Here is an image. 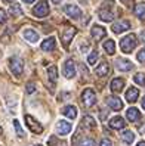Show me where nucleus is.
<instances>
[{"instance_id": "1", "label": "nucleus", "mask_w": 145, "mask_h": 146, "mask_svg": "<svg viewBox=\"0 0 145 146\" xmlns=\"http://www.w3.org/2000/svg\"><path fill=\"white\" fill-rule=\"evenodd\" d=\"M136 44H138V38H136L135 34H129V36L123 37L122 41H120V47L124 53H130L136 47Z\"/></svg>"}, {"instance_id": "2", "label": "nucleus", "mask_w": 145, "mask_h": 146, "mask_svg": "<svg viewBox=\"0 0 145 146\" xmlns=\"http://www.w3.org/2000/svg\"><path fill=\"white\" fill-rule=\"evenodd\" d=\"M9 68H11V71L15 77H19L24 71V62H22V59L18 58V56H12L9 59Z\"/></svg>"}, {"instance_id": "3", "label": "nucleus", "mask_w": 145, "mask_h": 146, "mask_svg": "<svg viewBox=\"0 0 145 146\" xmlns=\"http://www.w3.org/2000/svg\"><path fill=\"white\" fill-rule=\"evenodd\" d=\"M82 100L86 108H92L96 104V93L93 92V89H84V92L82 93Z\"/></svg>"}, {"instance_id": "4", "label": "nucleus", "mask_w": 145, "mask_h": 146, "mask_svg": "<svg viewBox=\"0 0 145 146\" xmlns=\"http://www.w3.org/2000/svg\"><path fill=\"white\" fill-rule=\"evenodd\" d=\"M33 15L37 16V18H45V16L49 15V5H47L46 0H40V2L34 6Z\"/></svg>"}, {"instance_id": "5", "label": "nucleus", "mask_w": 145, "mask_h": 146, "mask_svg": "<svg viewBox=\"0 0 145 146\" xmlns=\"http://www.w3.org/2000/svg\"><path fill=\"white\" fill-rule=\"evenodd\" d=\"M25 123H27V127L30 128L33 133L40 134L41 131H43V125H41L36 118H33L31 115H25Z\"/></svg>"}, {"instance_id": "6", "label": "nucleus", "mask_w": 145, "mask_h": 146, "mask_svg": "<svg viewBox=\"0 0 145 146\" xmlns=\"http://www.w3.org/2000/svg\"><path fill=\"white\" fill-rule=\"evenodd\" d=\"M116 66H117V70L118 71H123V72H127V71H130L133 70V64L129 61V59H124V58H120V59H117L116 61Z\"/></svg>"}, {"instance_id": "7", "label": "nucleus", "mask_w": 145, "mask_h": 146, "mask_svg": "<svg viewBox=\"0 0 145 146\" xmlns=\"http://www.w3.org/2000/svg\"><path fill=\"white\" fill-rule=\"evenodd\" d=\"M62 72H64V75L67 77V78H73V77L76 75V65H74L73 59H68V61H65Z\"/></svg>"}, {"instance_id": "8", "label": "nucleus", "mask_w": 145, "mask_h": 146, "mask_svg": "<svg viewBox=\"0 0 145 146\" xmlns=\"http://www.w3.org/2000/svg\"><path fill=\"white\" fill-rule=\"evenodd\" d=\"M76 33H77V30H76L74 27H68V28L64 31V34L61 36V40H62V44H64L65 47L70 46V41L73 40V37H74Z\"/></svg>"}, {"instance_id": "9", "label": "nucleus", "mask_w": 145, "mask_h": 146, "mask_svg": "<svg viewBox=\"0 0 145 146\" xmlns=\"http://www.w3.org/2000/svg\"><path fill=\"white\" fill-rule=\"evenodd\" d=\"M107 104H108L110 108L114 109V111H120V109L123 108V102H122V99H120V98H117V96H110V98H107Z\"/></svg>"}, {"instance_id": "10", "label": "nucleus", "mask_w": 145, "mask_h": 146, "mask_svg": "<svg viewBox=\"0 0 145 146\" xmlns=\"http://www.w3.org/2000/svg\"><path fill=\"white\" fill-rule=\"evenodd\" d=\"M65 12H67V15L70 16V18H73V19L80 18V15H82V11L79 9V6H76V5H67V6H65Z\"/></svg>"}, {"instance_id": "11", "label": "nucleus", "mask_w": 145, "mask_h": 146, "mask_svg": "<svg viewBox=\"0 0 145 146\" xmlns=\"http://www.w3.org/2000/svg\"><path fill=\"white\" fill-rule=\"evenodd\" d=\"M71 131V124L68 121H58L56 124V133L61 134V136H65Z\"/></svg>"}, {"instance_id": "12", "label": "nucleus", "mask_w": 145, "mask_h": 146, "mask_svg": "<svg viewBox=\"0 0 145 146\" xmlns=\"http://www.w3.org/2000/svg\"><path fill=\"white\" fill-rule=\"evenodd\" d=\"M129 28H130L129 21H120V22H117V24H113V27H111V30L114 33H117V34L124 33V31H127Z\"/></svg>"}, {"instance_id": "13", "label": "nucleus", "mask_w": 145, "mask_h": 146, "mask_svg": "<svg viewBox=\"0 0 145 146\" xmlns=\"http://www.w3.org/2000/svg\"><path fill=\"white\" fill-rule=\"evenodd\" d=\"M22 36H24L25 40L30 41V43H37V41H39V34H37V31H34V30H31V28L24 30Z\"/></svg>"}, {"instance_id": "14", "label": "nucleus", "mask_w": 145, "mask_h": 146, "mask_svg": "<svg viewBox=\"0 0 145 146\" xmlns=\"http://www.w3.org/2000/svg\"><path fill=\"white\" fill-rule=\"evenodd\" d=\"M62 115H65L67 118H70V119H74L76 117H77V108H76L74 105H67L62 108Z\"/></svg>"}, {"instance_id": "15", "label": "nucleus", "mask_w": 145, "mask_h": 146, "mask_svg": "<svg viewBox=\"0 0 145 146\" xmlns=\"http://www.w3.org/2000/svg\"><path fill=\"white\" fill-rule=\"evenodd\" d=\"M138 96H139V90L136 87L127 89V92H126V100L129 102V104H135V102L138 100Z\"/></svg>"}, {"instance_id": "16", "label": "nucleus", "mask_w": 145, "mask_h": 146, "mask_svg": "<svg viewBox=\"0 0 145 146\" xmlns=\"http://www.w3.org/2000/svg\"><path fill=\"white\" fill-rule=\"evenodd\" d=\"M82 127L88 128V130H93V128H96V121H95V118L90 117V115H84L83 119H82Z\"/></svg>"}, {"instance_id": "17", "label": "nucleus", "mask_w": 145, "mask_h": 146, "mask_svg": "<svg viewBox=\"0 0 145 146\" xmlns=\"http://www.w3.org/2000/svg\"><path fill=\"white\" fill-rule=\"evenodd\" d=\"M126 118L129 119V121H132V123H136V121L141 119V112L136 108H129L127 112H126Z\"/></svg>"}, {"instance_id": "18", "label": "nucleus", "mask_w": 145, "mask_h": 146, "mask_svg": "<svg viewBox=\"0 0 145 146\" xmlns=\"http://www.w3.org/2000/svg\"><path fill=\"white\" fill-rule=\"evenodd\" d=\"M92 37H93V40H96V41H99L102 37L105 36V28L104 27H101V25H95V27H92Z\"/></svg>"}, {"instance_id": "19", "label": "nucleus", "mask_w": 145, "mask_h": 146, "mask_svg": "<svg viewBox=\"0 0 145 146\" xmlns=\"http://www.w3.org/2000/svg\"><path fill=\"white\" fill-rule=\"evenodd\" d=\"M110 64L108 62H102L101 65H98L96 66V70H95V74L98 75V77H105V75H108L110 74Z\"/></svg>"}, {"instance_id": "20", "label": "nucleus", "mask_w": 145, "mask_h": 146, "mask_svg": "<svg viewBox=\"0 0 145 146\" xmlns=\"http://www.w3.org/2000/svg\"><path fill=\"white\" fill-rule=\"evenodd\" d=\"M110 127L111 128H116V130H120V128H124L126 127V121L122 118V117H114L111 118V121H110Z\"/></svg>"}, {"instance_id": "21", "label": "nucleus", "mask_w": 145, "mask_h": 146, "mask_svg": "<svg viewBox=\"0 0 145 146\" xmlns=\"http://www.w3.org/2000/svg\"><path fill=\"white\" fill-rule=\"evenodd\" d=\"M110 87H111V90L114 93H120L124 87V80L123 78H114L111 81V84H110Z\"/></svg>"}, {"instance_id": "22", "label": "nucleus", "mask_w": 145, "mask_h": 146, "mask_svg": "<svg viewBox=\"0 0 145 146\" xmlns=\"http://www.w3.org/2000/svg\"><path fill=\"white\" fill-rule=\"evenodd\" d=\"M53 49H55V38L53 37H49L41 43V50H45V52H52Z\"/></svg>"}, {"instance_id": "23", "label": "nucleus", "mask_w": 145, "mask_h": 146, "mask_svg": "<svg viewBox=\"0 0 145 146\" xmlns=\"http://www.w3.org/2000/svg\"><path fill=\"white\" fill-rule=\"evenodd\" d=\"M99 18H101V21L108 22V21H113L114 19V13L111 11H107V9L102 7V9L99 11Z\"/></svg>"}, {"instance_id": "24", "label": "nucleus", "mask_w": 145, "mask_h": 146, "mask_svg": "<svg viewBox=\"0 0 145 146\" xmlns=\"http://www.w3.org/2000/svg\"><path fill=\"white\" fill-rule=\"evenodd\" d=\"M122 140L124 142V143H127V145H130L133 140H135V133L132 131V130H126V131H123L122 133Z\"/></svg>"}, {"instance_id": "25", "label": "nucleus", "mask_w": 145, "mask_h": 146, "mask_svg": "<svg viewBox=\"0 0 145 146\" xmlns=\"http://www.w3.org/2000/svg\"><path fill=\"white\" fill-rule=\"evenodd\" d=\"M135 15L138 16L139 19L145 21V3H138L135 6Z\"/></svg>"}, {"instance_id": "26", "label": "nucleus", "mask_w": 145, "mask_h": 146, "mask_svg": "<svg viewBox=\"0 0 145 146\" xmlns=\"http://www.w3.org/2000/svg\"><path fill=\"white\" fill-rule=\"evenodd\" d=\"M104 49L108 55H114L116 53V43L113 40H105L104 41Z\"/></svg>"}, {"instance_id": "27", "label": "nucleus", "mask_w": 145, "mask_h": 146, "mask_svg": "<svg viewBox=\"0 0 145 146\" xmlns=\"http://www.w3.org/2000/svg\"><path fill=\"white\" fill-rule=\"evenodd\" d=\"M47 77H49V80L52 83H56V80H58V68L55 65L47 68Z\"/></svg>"}, {"instance_id": "28", "label": "nucleus", "mask_w": 145, "mask_h": 146, "mask_svg": "<svg viewBox=\"0 0 145 146\" xmlns=\"http://www.w3.org/2000/svg\"><path fill=\"white\" fill-rule=\"evenodd\" d=\"M9 12H11V15H13V16H19V15H22V7H21L18 3H13V5H11V7H9Z\"/></svg>"}, {"instance_id": "29", "label": "nucleus", "mask_w": 145, "mask_h": 146, "mask_svg": "<svg viewBox=\"0 0 145 146\" xmlns=\"http://www.w3.org/2000/svg\"><path fill=\"white\" fill-rule=\"evenodd\" d=\"M98 58H99L98 50H93V52L89 55V58H88V62H89V65H95V64H96V61H98Z\"/></svg>"}, {"instance_id": "30", "label": "nucleus", "mask_w": 145, "mask_h": 146, "mask_svg": "<svg viewBox=\"0 0 145 146\" xmlns=\"http://www.w3.org/2000/svg\"><path fill=\"white\" fill-rule=\"evenodd\" d=\"M133 80H135V83H138L139 86H145V74L138 72V74L133 77Z\"/></svg>"}, {"instance_id": "31", "label": "nucleus", "mask_w": 145, "mask_h": 146, "mask_svg": "<svg viewBox=\"0 0 145 146\" xmlns=\"http://www.w3.org/2000/svg\"><path fill=\"white\" fill-rule=\"evenodd\" d=\"M13 127H15V130H16V134H18L19 137H24V130H22V127H21L18 119H13Z\"/></svg>"}, {"instance_id": "32", "label": "nucleus", "mask_w": 145, "mask_h": 146, "mask_svg": "<svg viewBox=\"0 0 145 146\" xmlns=\"http://www.w3.org/2000/svg\"><path fill=\"white\" fill-rule=\"evenodd\" d=\"M79 146H95V140L90 139V137H86V139H83L79 143Z\"/></svg>"}, {"instance_id": "33", "label": "nucleus", "mask_w": 145, "mask_h": 146, "mask_svg": "<svg viewBox=\"0 0 145 146\" xmlns=\"http://www.w3.org/2000/svg\"><path fill=\"white\" fill-rule=\"evenodd\" d=\"M136 58H138V61H139V62L145 64V47L139 50V52H138V56H136Z\"/></svg>"}, {"instance_id": "34", "label": "nucleus", "mask_w": 145, "mask_h": 146, "mask_svg": "<svg viewBox=\"0 0 145 146\" xmlns=\"http://www.w3.org/2000/svg\"><path fill=\"white\" fill-rule=\"evenodd\" d=\"M25 92H27L28 94L34 93V92H36V84H34V83H28L27 87H25Z\"/></svg>"}, {"instance_id": "35", "label": "nucleus", "mask_w": 145, "mask_h": 146, "mask_svg": "<svg viewBox=\"0 0 145 146\" xmlns=\"http://www.w3.org/2000/svg\"><path fill=\"white\" fill-rule=\"evenodd\" d=\"M6 18H7V15H6V12H5L3 9H0V24H3V22L6 21Z\"/></svg>"}, {"instance_id": "36", "label": "nucleus", "mask_w": 145, "mask_h": 146, "mask_svg": "<svg viewBox=\"0 0 145 146\" xmlns=\"http://www.w3.org/2000/svg\"><path fill=\"white\" fill-rule=\"evenodd\" d=\"M99 146H113V143H111V140H108V139H102Z\"/></svg>"}, {"instance_id": "37", "label": "nucleus", "mask_w": 145, "mask_h": 146, "mask_svg": "<svg viewBox=\"0 0 145 146\" xmlns=\"http://www.w3.org/2000/svg\"><path fill=\"white\" fill-rule=\"evenodd\" d=\"M88 50H89V44L84 41V44H82V52H88Z\"/></svg>"}, {"instance_id": "38", "label": "nucleus", "mask_w": 145, "mask_h": 146, "mask_svg": "<svg viewBox=\"0 0 145 146\" xmlns=\"http://www.w3.org/2000/svg\"><path fill=\"white\" fill-rule=\"evenodd\" d=\"M141 38H142V41H145V31H142V34H141Z\"/></svg>"}, {"instance_id": "39", "label": "nucleus", "mask_w": 145, "mask_h": 146, "mask_svg": "<svg viewBox=\"0 0 145 146\" xmlns=\"http://www.w3.org/2000/svg\"><path fill=\"white\" fill-rule=\"evenodd\" d=\"M136 146H145V142L142 140V142H139V143H138V145H136Z\"/></svg>"}, {"instance_id": "40", "label": "nucleus", "mask_w": 145, "mask_h": 146, "mask_svg": "<svg viewBox=\"0 0 145 146\" xmlns=\"http://www.w3.org/2000/svg\"><path fill=\"white\" fill-rule=\"evenodd\" d=\"M22 2H24V3H33L34 0H22Z\"/></svg>"}, {"instance_id": "41", "label": "nucleus", "mask_w": 145, "mask_h": 146, "mask_svg": "<svg viewBox=\"0 0 145 146\" xmlns=\"http://www.w3.org/2000/svg\"><path fill=\"white\" fill-rule=\"evenodd\" d=\"M52 2H53L55 5H58V3H61V2H62V0H52Z\"/></svg>"}, {"instance_id": "42", "label": "nucleus", "mask_w": 145, "mask_h": 146, "mask_svg": "<svg viewBox=\"0 0 145 146\" xmlns=\"http://www.w3.org/2000/svg\"><path fill=\"white\" fill-rule=\"evenodd\" d=\"M139 131H141V133H145V125H144V127H141V128H139Z\"/></svg>"}, {"instance_id": "43", "label": "nucleus", "mask_w": 145, "mask_h": 146, "mask_svg": "<svg viewBox=\"0 0 145 146\" xmlns=\"http://www.w3.org/2000/svg\"><path fill=\"white\" fill-rule=\"evenodd\" d=\"M142 108L145 109V96H144V99H142Z\"/></svg>"}, {"instance_id": "44", "label": "nucleus", "mask_w": 145, "mask_h": 146, "mask_svg": "<svg viewBox=\"0 0 145 146\" xmlns=\"http://www.w3.org/2000/svg\"><path fill=\"white\" fill-rule=\"evenodd\" d=\"M3 2H5V3H12L13 0H3Z\"/></svg>"}, {"instance_id": "45", "label": "nucleus", "mask_w": 145, "mask_h": 146, "mask_svg": "<svg viewBox=\"0 0 145 146\" xmlns=\"http://www.w3.org/2000/svg\"><path fill=\"white\" fill-rule=\"evenodd\" d=\"M2 131H3V130H2V127H0V134H2Z\"/></svg>"}, {"instance_id": "46", "label": "nucleus", "mask_w": 145, "mask_h": 146, "mask_svg": "<svg viewBox=\"0 0 145 146\" xmlns=\"http://www.w3.org/2000/svg\"><path fill=\"white\" fill-rule=\"evenodd\" d=\"M37 146H41V145H37Z\"/></svg>"}]
</instances>
